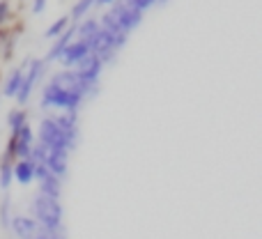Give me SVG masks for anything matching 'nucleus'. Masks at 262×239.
I'll list each match as a JSON object with an SVG mask.
<instances>
[{
	"label": "nucleus",
	"mask_w": 262,
	"mask_h": 239,
	"mask_svg": "<svg viewBox=\"0 0 262 239\" xmlns=\"http://www.w3.org/2000/svg\"><path fill=\"white\" fill-rule=\"evenodd\" d=\"M37 143H41L46 149H67L72 152L78 143V131H67V129H60L55 124L53 115H44L37 126V134H35Z\"/></svg>",
	"instance_id": "obj_1"
},
{
	"label": "nucleus",
	"mask_w": 262,
	"mask_h": 239,
	"mask_svg": "<svg viewBox=\"0 0 262 239\" xmlns=\"http://www.w3.org/2000/svg\"><path fill=\"white\" fill-rule=\"evenodd\" d=\"M30 216L39 223L44 230H62L64 209L58 198H49L44 193H37L30 203Z\"/></svg>",
	"instance_id": "obj_2"
},
{
	"label": "nucleus",
	"mask_w": 262,
	"mask_h": 239,
	"mask_svg": "<svg viewBox=\"0 0 262 239\" xmlns=\"http://www.w3.org/2000/svg\"><path fill=\"white\" fill-rule=\"evenodd\" d=\"M85 104L81 95L72 90H64V88H58L53 83H46L41 88V95H39V108L41 111H81V106Z\"/></svg>",
	"instance_id": "obj_3"
},
{
	"label": "nucleus",
	"mask_w": 262,
	"mask_h": 239,
	"mask_svg": "<svg viewBox=\"0 0 262 239\" xmlns=\"http://www.w3.org/2000/svg\"><path fill=\"white\" fill-rule=\"evenodd\" d=\"M49 83H53V85H58V88H64V90L76 92V95L83 97V101L95 99V97L99 95V83L83 81V78L78 76L76 69H64V67L55 69V72L49 76Z\"/></svg>",
	"instance_id": "obj_4"
},
{
	"label": "nucleus",
	"mask_w": 262,
	"mask_h": 239,
	"mask_svg": "<svg viewBox=\"0 0 262 239\" xmlns=\"http://www.w3.org/2000/svg\"><path fill=\"white\" fill-rule=\"evenodd\" d=\"M46 67H49V62H46L44 58H30V62H28V67H26V74H23L21 88H18L16 97H14V101H16L18 106H26L28 101H30L35 88L39 85V81L44 78Z\"/></svg>",
	"instance_id": "obj_5"
},
{
	"label": "nucleus",
	"mask_w": 262,
	"mask_h": 239,
	"mask_svg": "<svg viewBox=\"0 0 262 239\" xmlns=\"http://www.w3.org/2000/svg\"><path fill=\"white\" fill-rule=\"evenodd\" d=\"M88 49H90V53L97 55L104 64H111L115 60V55L120 53V49L115 46L113 37H111L106 30H101V28L88 39Z\"/></svg>",
	"instance_id": "obj_6"
},
{
	"label": "nucleus",
	"mask_w": 262,
	"mask_h": 239,
	"mask_svg": "<svg viewBox=\"0 0 262 239\" xmlns=\"http://www.w3.org/2000/svg\"><path fill=\"white\" fill-rule=\"evenodd\" d=\"M108 14L120 23V26L124 28V30L129 32V35H131L134 30H138L140 23H143V18H145L143 12H138V9L129 7L124 0H115V3L108 7Z\"/></svg>",
	"instance_id": "obj_7"
},
{
	"label": "nucleus",
	"mask_w": 262,
	"mask_h": 239,
	"mask_svg": "<svg viewBox=\"0 0 262 239\" xmlns=\"http://www.w3.org/2000/svg\"><path fill=\"white\" fill-rule=\"evenodd\" d=\"M88 53H90V49H88V41L85 39H72L67 44V49L62 51V55H60L58 64H60V67H64V69H74Z\"/></svg>",
	"instance_id": "obj_8"
},
{
	"label": "nucleus",
	"mask_w": 262,
	"mask_h": 239,
	"mask_svg": "<svg viewBox=\"0 0 262 239\" xmlns=\"http://www.w3.org/2000/svg\"><path fill=\"white\" fill-rule=\"evenodd\" d=\"M74 69L78 72V76H81L83 81H88V83H99V81H101V74H104V69H106V64L101 62L97 55L88 53L85 58H83Z\"/></svg>",
	"instance_id": "obj_9"
},
{
	"label": "nucleus",
	"mask_w": 262,
	"mask_h": 239,
	"mask_svg": "<svg viewBox=\"0 0 262 239\" xmlns=\"http://www.w3.org/2000/svg\"><path fill=\"white\" fill-rule=\"evenodd\" d=\"M9 230L14 232L16 239H32L39 232V223L30 214H16V216L9 219Z\"/></svg>",
	"instance_id": "obj_10"
},
{
	"label": "nucleus",
	"mask_w": 262,
	"mask_h": 239,
	"mask_svg": "<svg viewBox=\"0 0 262 239\" xmlns=\"http://www.w3.org/2000/svg\"><path fill=\"white\" fill-rule=\"evenodd\" d=\"M69 154L67 149H49V154H46V170L51 172V175L60 177V180H64V177L69 175Z\"/></svg>",
	"instance_id": "obj_11"
},
{
	"label": "nucleus",
	"mask_w": 262,
	"mask_h": 239,
	"mask_svg": "<svg viewBox=\"0 0 262 239\" xmlns=\"http://www.w3.org/2000/svg\"><path fill=\"white\" fill-rule=\"evenodd\" d=\"M97 18H99V28H101V30H106V32H108V35L113 37L115 46H118V49L122 51L124 46H127V41H129V32L124 30V28L120 26V23L115 21L113 16H111V14H108V9H106V12L101 14V16H97Z\"/></svg>",
	"instance_id": "obj_12"
},
{
	"label": "nucleus",
	"mask_w": 262,
	"mask_h": 239,
	"mask_svg": "<svg viewBox=\"0 0 262 239\" xmlns=\"http://www.w3.org/2000/svg\"><path fill=\"white\" fill-rule=\"evenodd\" d=\"M28 62H30V58H28V60H23V64H21V67H16V69H9V74H7V76H5L3 85H0V95H3L5 99H14V97H16L18 88H21V81H23V74H26Z\"/></svg>",
	"instance_id": "obj_13"
},
{
	"label": "nucleus",
	"mask_w": 262,
	"mask_h": 239,
	"mask_svg": "<svg viewBox=\"0 0 262 239\" xmlns=\"http://www.w3.org/2000/svg\"><path fill=\"white\" fill-rule=\"evenodd\" d=\"M72 39H76V23H69V28L62 32V35H58L55 39H51L53 44H51V49H49V53H46V62H58L60 60V55H62V51L67 49V44Z\"/></svg>",
	"instance_id": "obj_14"
},
{
	"label": "nucleus",
	"mask_w": 262,
	"mask_h": 239,
	"mask_svg": "<svg viewBox=\"0 0 262 239\" xmlns=\"http://www.w3.org/2000/svg\"><path fill=\"white\" fill-rule=\"evenodd\" d=\"M35 166L37 163H32L30 159H16L12 166V177L16 184L21 186H30L32 182H35Z\"/></svg>",
	"instance_id": "obj_15"
},
{
	"label": "nucleus",
	"mask_w": 262,
	"mask_h": 239,
	"mask_svg": "<svg viewBox=\"0 0 262 239\" xmlns=\"http://www.w3.org/2000/svg\"><path fill=\"white\" fill-rule=\"evenodd\" d=\"M35 182H37V186H39L37 193H44V195H49V198L60 200V195H62V180H60V177L46 172L44 177H39V180H35Z\"/></svg>",
	"instance_id": "obj_16"
},
{
	"label": "nucleus",
	"mask_w": 262,
	"mask_h": 239,
	"mask_svg": "<svg viewBox=\"0 0 262 239\" xmlns=\"http://www.w3.org/2000/svg\"><path fill=\"white\" fill-rule=\"evenodd\" d=\"M97 30H99V18L97 16H90V14H88V16H83L81 21H76V39L88 41Z\"/></svg>",
	"instance_id": "obj_17"
},
{
	"label": "nucleus",
	"mask_w": 262,
	"mask_h": 239,
	"mask_svg": "<svg viewBox=\"0 0 262 239\" xmlns=\"http://www.w3.org/2000/svg\"><path fill=\"white\" fill-rule=\"evenodd\" d=\"M12 166H14V159L7 157V154H0V189L3 191H9V186L14 184Z\"/></svg>",
	"instance_id": "obj_18"
},
{
	"label": "nucleus",
	"mask_w": 262,
	"mask_h": 239,
	"mask_svg": "<svg viewBox=\"0 0 262 239\" xmlns=\"http://www.w3.org/2000/svg\"><path fill=\"white\" fill-rule=\"evenodd\" d=\"M53 120L60 129L78 131V111H60V113L53 115Z\"/></svg>",
	"instance_id": "obj_19"
},
{
	"label": "nucleus",
	"mask_w": 262,
	"mask_h": 239,
	"mask_svg": "<svg viewBox=\"0 0 262 239\" xmlns=\"http://www.w3.org/2000/svg\"><path fill=\"white\" fill-rule=\"evenodd\" d=\"M92 9H95V0H76L74 7H72V12H69L67 16H69L72 23H76V21H81L83 16H88Z\"/></svg>",
	"instance_id": "obj_20"
},
{
	"label": "nucleus",
	"mask_w": 262,
	"mask_h": 239,
	"mask_svg": "<svg viewBox=\"0 0 262 239\" xmlns=\"http://www.w3.org/2000/svg\"><path fill=\"white\" fill-rule=\"evenodd\" d=\"M28 122V111H26V106H16V108H12L7 113V129H9V134L12 131H16L21 124H26Z\"/></svg>",
	"instance_id": "obj_21"
},
{
	"label": "nucleus",
	"mask_w": 262,
	"mask_h": 239,
	"mask_svg": "<svg viewBox=\"0 0 262 239\" xmlns=\"http://www.w3.org/2000/svg\"><path fill=\"white\" fill-rule=\"evenodd\" d=\"M69 23H72V21H69L67 14H64V16H60V18H55V21L51 23V26L46 28V32H44L46 39H55L58 35H62V32L69 28Z\"/></svg>",
	"instance_id": "obj_22"
},
{
	"label": "nucleus",
	"mask_w": 262,
	"mask_h": 239,
	"mask_svg": "<svg viewBox=\"0 0 262 239\" xmlns=\"http://www.w3.org/2000/svg\"><path fill=\"white\" fill-rule=\"evenodd\" d=\"M9 219H12V195L5 191L3 203H0V226L7 230L9 228Z\"/></svg>",
	"instance_id": "obj_23"
},
{
	"label": "nucleus",
	"mask_w": 262,
	"mask_h": 239,
	"mask_svg": "<svg viewBox=\"0 0 262 239\" xmlns=\"http://www.w3.org/2000/svg\"><path fill=\"white\" fill-rule=\"evenodd\" d=\"M14 18V9L9 0H0V28H9Z\"/></svg>",
	"instance_id": "obj_24"
},
{
	"label": "nucleus",
	"mask_w": 262,
	"mask_h": 239,
	"mask_svg": "<svg viewBox=\"0 0 262 239\" xmlns=\"http://www.w3.org/2000/svg\"><path fill=\"white\" fill-rule=\"evenodd\" d=\"M46 154H49V149H46L41 143H37V140H35V145H32L30 157H28V159H30L32 163H44L46 161Z\"/></svg>",
	"instance_id": "obj_25"
},
{
	"label": "nucleus",
	"mask_w": 262,
	"mask_h": 239,
	"mask_svg": "<svg viewBox=\"0 0 262 239\" xmlns=\"http://www.w3.org/2000/svg\"><path fill=\"white\" fill-rule=\"evenodd\" d=\"M124 3L129 5V7H134V9H138V12H147V9H152V7H157V0H124Z\"/></svg>",
	"instance_id": "obj_26"
},
{
	"label": "nucleus",
	"mask_w": 262,
	"mask_h": 239,
	"mask_svg": "<svg viewBox=\"0 0 262 239\" xmlns=\"http://www.w3.org/2000/svg\"><path fill=\"white\" fill-rule=\"evenodd\" d=\"M46 5H49V0H32L30 12L35 14V16H41V14L46 12Z\"/></svg>",
	"instance_id": "obj_27"
},
{
	"label": "nucleus",
	"mask_w": 262,
	"mask_h": 239,
	"mask_svg": "<svg viewBox=\"0 0 262 239\" xmlns=\"http://www.w3.org/2000/svg\"><path fill=\"white\" fill-rule=\"evenodd\" d=\"M113 3H115V0H95V7L97 9H108Z\"/></svg>",
	"instance_id": "obj_28"
},
{
	"label": "nucleus",
	"mask_w": 262,
	"mask_h": 239,
	"mask_svg": "<svg viewBox=\"0 0 262 239\" xmlns=\"http://www.w3.org/2000/svg\"><path fill=\"white\" fill-rule=\"evenodd\" d=\"M0 106H3V95H0Z\"/></svg>",
	"instance_id": "obj_29"
}]
</instances>
